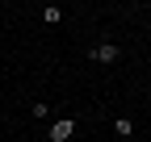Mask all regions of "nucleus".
Instances as JSON below:
<instances>
[{
  "instance_id": "obj_4",
  "label": "nucleus",
  "mask_w": 151,
  "mask_h": 142,
  "mask_svg": "<svg viewBox=\"0 0 151 142\" xmlns=\"http://www.w3.org/2000/svg\"><path fill=\"white\" fill-rule=\"evenodd\" d=\"M29 113H34L38 121H46V117H50V104H46V100H34V104H29Z\"/></svg>"
},
{
  "instance_id": "obj_1",
  "label": "nucleus",
  "mask_w": 151,
  "mask_h": 142,
  "mask_svg": "<svg viewBox=\"0 0 151 142\" xmlns=\"http://www.w3.org/2000/svg\"><path fill=\"white\" fill-rule=\"evenodd\" d=\"M76 130H80V121H76V117H59V121H50V130H46V138L50 142H67Z\"/></svg>"
},
{
  "instance_id": "obj_2",
  "label": "nucleus",
  "mask_w": 151,
  "mask_h": 142,
  "mask_svg": "<svg viewBox=\"0 0 151 142\" xmlns=\"http://www.w3.org/2000/svg\"><path fill=\"white\" fill-rule=\"evenodd\" d=\"M118 55H122V46H113V42H97V46L88 50V59H92V63H101V67L118 63Z\"/></svg>"
},
{
  "instance_id": "obj_5",
  "label": "nucleus",
  "mask_w": 151,
  "mask_h": 142,
  "mask_svg": "<svg viewBox=\"0 0 151 142\" xmlns=\"http://www.w3.org/2000/svg\"><path fill=\"white\" fill-rule=\"evenodd\" d=\"M42 21H46V25H59V21H63V13L55 9V4H46V9H42Z\"/></svg>"
},
{
  "instance_id": "obj_3",
  "label": "nucleus",
  "mask_w": 151,
  "mask_h": 142,
  "mask_svg": "<svg viewBox=\"0 0 151 142\" xmlns=\"http://www.w3.org/2000/svg\"><path fill=\"white\" fill-rule=\"evenodd\" d=\"M113 130H118L122 138H130V134H134V121H130V117H118V121H113Z\"/></svg>"
}]
</instances>
